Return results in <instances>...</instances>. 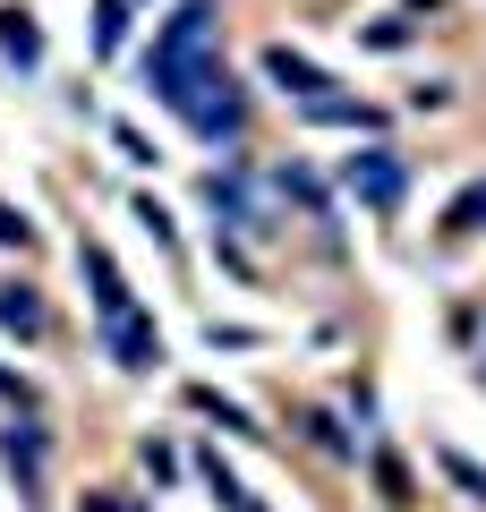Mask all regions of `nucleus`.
I'll return each mask as SVG.
<instances>
[{
    "label": "nucleus",
    "instance_id": "5",
    "mask_svg": "<svg viewBox=\"0 0 486 512\" xmlns=\"http://www.w3.org/2000/svg\"><path fill=\"white\" fill-rule=\"evenodd\" d=\"M265 77L290 94V103H324V94H333V77H324L307 52H290V43H265Z\"/></svg>",
    "mask_w": 486,
    "mask_h": 512
},
{
    "label": "nucleus",
    "instance_id": "17",
    "mask_svg": "<svg viewBox=\"0 0 486 512\" xmlns=\"http://www.w3.org/2000/svg\"><path fill=\"white\" fill-rule=\"evenodd\" d=\"M0 248H35V222H26L18 205H0Z\"/></svg>",
    "mask_w": 486,
    "mask_h": 512
},
{
    "label": "nucleus",
    "instance_id": "21",
    "mask_svg": "<svg viewBox=\"0 0 486 512\" xmlns=\"http://www.w3.org/2000/svg\"><path fill=\"white\" fill-rule=\"evenodd\" d=\"M0 402H18V410L35 402V393H26V376H9V367H0Z\"/></svg>",
    "mask_w": 486,
    "mask_h": 512
},
{
    "label": "nucleus",
    "instance_id": "20",
    "mask_svg": "<svg viewBox=\"0 0 486 512\" xmlns=\"http://www.w3.org/2000/svg\"><path fill=\"white\" fill-rule=\"evenodd\" d=\"M86 512H145L137 495H86Z\"/></svg>",
    "mask_w": 486,
    "mask_h": 512
},
{
    "label": "nucleus",
    "instance_id": "10",
    "mask_svg": "<svg viewBox=\"0 0 486 512\" xmlns=\"http://www.w3.org/2000/svg\"><path fill=\"white\" fill-rule=\"evenodd\" d=\"M188 410H205V419H214V427H231V436H265V427H256L239 402H222L214 384H188Z\"/></svg>",
    "mask_w": 486,
    "mask_h": 512
},
{
    "label": "nucleus",
    "instance_id": "18",
    "mask_svg": "<svg viewBox=\"0 0 486 512\" xmlns=\"http://www.w3.org/2000/svg\"><path fill=\"white\" fill-rule=\"evenodd\" d=\"M367 43H376V52H401V43H410V9H401V18H384V26H367Z\"/></svg>",
    "mask_w": 486,
    "mask_h": 512
},
{
    "label": "nucleus",
    "instance_id": "22",
    "mask_svg": "<svg viewBox=\"0 0 486 512\" xmlns=\"http://www.w3.org/2000/svg\"><path fill=\"white\" fill-rule=\"evenodd\" d=\"M478 367H486V359H478Z\"/></svg>",
    "mask_w": 486,
    "mask_h": 512
},
{
    "label": "nucleus",
    "instance_id": "7",
    "mask_svg": "<svg viewBox=\"0 0 486 512\" xmlns=\"http://www.w3.org/2000/svg\"><path fill=\"white\" fill-rule=\"evenodd\" d=\"M103 342H111V359H120V367H154V359H162V333H154V316H137V308H128L120 325H103Z\"/></svg>",
    "mask_w": 486,
    "mask_h": 512
},
{
    "label": "nucleus",
    "instance_id": "11",
    "mask_svg": "<svg viewBox=\"0 0 486 512\" xmlns=\"http://www.w3.org/2000/svg\"><path fill=\"white\" fill-rule=\"evenodd\" d=\"M444 231H452V239H469V231H486V180H469L461 197L444 205Z\"/></svg>",
    "mask_w": 486,
    "mask_h": 512
},
{
    "label": "nucleus",
    "instance_id": "9",
    "mask_svg": "<svg viewBox=\"0 0 486 512\" xmlns=\"http://www.w3.org/2000/svg\"><path fill=\"white\" fill-rule=\"evenodd\" d=\"M0 52L18 60V69H35V60H43V26L26 18V9H0Z\"/></svg>",
    "mask_w": 486,
    "mask_h": 512
},
{
    "label": "nucleus",
    "instance_id": "15",
    "mask_svg": "<svg viewBox=\"0 0 486 512\" xmlns=\"http://www.w3.org/2000/svg\"><path fill=\"white\" fill-rule=\"evenodd\" d=\"M0 325L9 333H43V299L35 291H0Z\"/></svg>",
    "mask_w": 486,
    "mask_h": 512
},
{
    "label": "nucleus",
    "instance_id": "8",
    "mask_svg": "<svg viewBox=\"0 0 486 512\" xmlns=\"http://www.w3.org/2000/svg\"><path fill=\"white\" fill-rule=\"evenodd\" d=\"M316 128H384V111L376 103H350V94H324V103H299Z\"/></svg>",
    "mask_w": 486,
    "mask_h": 512
},
{
    "label": "nucleus",
    "instance_id": "19",
    "mask_svg": "<svg viewBox=\"0 0 486 512\" xmlns=\"http://www.w3.org/2000/svg\"><path fill=\"white\" fill-rule=\"evenodd\" d=\"M137 222H145V231H154V239H162V248H171V214H162V205H154V197H137Z\"/></svg>",
    "mask_w": 486,
    "mask_h": 512
},
{
    "label": "nucleus",
    "instance_id": "13",
    "mask_svg": "<svg viewBox=\"0 0 486 512\" xmlns=\"http://www.w3.org/2000/svg\"><path fill=\"white\" fill-rule=\"evenodd\" d=\"M0 453H9V470H18V478H35V470H43V427H9Z\"/></svg>",
    "mask_w": 486,
    "mask_h": 512
},
{
    "label": "nucleus",
    "instance_id": "14",
    "mask_svg": "<svg viewBox=\"0 0 486 512\" xmlns=\"http://www.w3.org/2000/svg\"><path fill=\"white\" fill-rule=\"evenodd\" d=\"M128 43V0H94V52H120Z\"/></svg>",
    "mask_w": 486,
    "mask_h": 512
},
{
    "label": "nucleus",
    "instance_id": "1",
    "mask_svg": "<svg viewBox=\"0 0 486 512\" xmlns=\"http://www.w3.org/2000/svg\"><path fill=\"white\" fill-rule=\"evenodd\" d=\"M214 60H222V18H214V0H180V9H171V26L154 35V52H145V86H154V103L180 111V94L197 86Z\"/></svg>",
    "mask_w": 486,
    "mask_h": 512
},
{
    "label": "nucleus",
    "instance_id": "2",
    "mask_svg": "<svg viewBox=\"0 0 486 512\" xmlns=\"http://www.w3.org/2000/svg\"><path fill=\"white\" fill-rule=\"evenodd\" d=\"M180 120L197 128L205 146H222V137H239V128H248V94L231 86V69H222V60H214V69H205L197 86L180 94Z\"/></svg>",
    "mask_w": 486,
    "mask_h": 512
},
{
    "label": "nucleus",
    "instance_id": "6",
    "mask_svg": "<svg viewBox=\"0 0 486 512\" xmlns=\"http://www.w3.org/2000/svg\"><path fill=\"white\" fill-rule=\"evenodd\" d=\"M77 265H86V282H94V308H103V325H120L128 308H137V299H128V282H120V265H111V248H77Z\"/></svg>",
    "mask_w": 486,
    "mask_h": 512
},
{
    "label": "nucleus",
    "instance_id": "3",
    "mask_svg": "<svg viewBox=\"0 0 486 512\" xmlns=\"http://www.w3.org/2000/svg\"><path fill=\"white\" fill-rule=\"evenodd\" d=\"M205 205H214L231 231H273V180H256V171H205Z\"/></svg>",
    "mask_w": 486,
    "mask_h": 512
},
{
    "label": "nucleus",
    "instance_id": "16",
    "mask_svg": "<svg viewBox=\"0 0 486 512\" xmlns=\"http://www.w3.org/2000/svg\"><path fill=\"white\" fill-rule=\"evenodd\" d=\"M435 470H444L452 487H469V504H486V470H478L469 453H435Z\"/></svg>",
    "mask_w": 486,
    "mask_h": 512
},
{
    "label": "nucleus",
    "instance_id": "4",
    "mask_svg": "<svg viewBox=\"0 0 486 512\" xmlns=\"http://www.w3.org/2000/svg\"><path fill=\"white\" fill-rule=\"evenodd\" d=\"M342 188H350L359 205H376V214H393L401 188H410V171H401V154L367 146V154H350V163H342Z\"/></svg>",
    "mask_w": 486,
    "mask_h": 512
},
{
    "label": "nucleus",
    "instance_id": "12",
    "mask_svg": "<svg viewBox=\"0 0 486 512\" xmlns=\"http://www.w3.org/2000/svg\"><path fill=\"white\" fill-rule=\"evenodd\" d=\"M197 470H205V487H214V495H222V512H265V504H256V495H248V487H239V478H231V470H222V453H205V461H197Z\"/></svg>",
    "mask_w": 486,
    "mask_h": 512
}]
</instances>
